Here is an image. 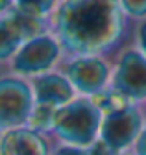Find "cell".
<instances>
[{
	"label": "cell",
	"mask_w": 146,
	"mask_h": 155,
	"mask_svg": "<svg viewBox=\"0 0 146 155\" xmlns=\"http://www.w3.org/2000/svg\"><path fill=\"white\" fill-rule=\"evenodd\" d=\"M56 113H58L56 107H52L48 104H43V102H35V105H33V109L30 113V118H28L26 124H30V129H33V131L52 129Z\"/></svg>",
	"instance_id": "8fae6325"
},
{
	"label": "cell",
	"mask_w": 146,
	"mask_h": 155,
	"mask_svg": "<svg viewBox=\"0 0 146 155\" xmlns=\"http://www.w3.org/2000/svg\"><path fill=\"white\" fill-rule=\"evenodd\" d=\"M89 155H117V153H113L111 148H109L104 140H96V142L91 144Z\"/></svg>",
	"instance_id": "2e32d148"
},
{
	"label": "cell",
	"mask_w": 146,
	"mask_h": 155,
	"mask_svg": "<svg viewBox=\"0 0 146 155\" xmlns=\"http://www.w3.org/2000/svg\"><path fill=\"white\" fill-rule=\"evenodd\" d=\"M0 155H48V144L39 131L15 127L0 135Z\"/></svg>",
	"instance_id": "52a82bcc"
},
{
	"label": "cell",
	"mask_w": 146,
	"mask_h": 155,
	"mask_svg": "<svg viewBox=\"0 0 146 155\" xmlns=\"http://www.w3.org/2000/svg\"><path fill=\"white\" fill-rule=\"evenodd\" d=\"M141 131H142V116L139 109L128 105L120 111L104 114L100 126V140H104L113 153H117L135 144Z\"/></svg>",
	"instance_id": "277c9868"
},
{
	"label": "cell",
	"mask_w": 146,
	"mask_h": 155,
	"mask_svg": "<svg viewBox=\"0 0 146 155\" xmlns=\"http://www.w3.org/2000/svg\"><path fill=\"white\" fill-rule=\"evenodd\" d=\"M93 104L100 109L102 114H109V113H115V111L128 107L130 105V98L113 87V89H102L100 92L93 94Z\"/></svg>",
	"instance_id": "30bf717a"
},
{
	"label": "cell",
	"mask_w": 146,
	"mask_h": 155,
	"mask_svg": "<svg viewBox=\"0 0 146 155\" xmlns=\"http://www.w3.org/2000/svg\"><path fill=\"white\" fill-rule=\"evenodd\" d=\"M9 2H11V0H0V9H6L9 6Z\"/></svg>",
	"instance_id": "ffe728a7"
},
{
	"label": "cell",
	"mask_w": 146,
	"mask_h": 155,
	"mask_svg": "<svg viewBox=\"0 0 146 155\" xmlns=\"http://www.w3.org/2000/svg\"><path fill=\"white\" fill-rule=\"evenodd\" d=\"M115 89L130 100L146 98V57L137 52H128L118 65Z\"/></svg>",
	"instance_id": "5b68a950"
},
{
	"label": "cell",
	"mask_w": 146,
	"mask_h": 155,
	"mask_svg": "<svg viewBox=\"0 0 146 155\" xmlns=\"http://www.w3.org/2000/svg\"><path fill=\"white\" fill-rule=\"evenodd\" d=\"M17 2H19V9L37 17L41 13H46L52 8L54 0H17Z\"/></svg>",
	"instance_id": "5bb4252c"
},
{
	"label": "cell",
	"mask_w": 146,
	"mask_h": 155,
	"mask_svg": "<svg viewBox=\"0 0 146 155\" xmlns=\"http://www.w3.org/2000/svg\"><path fill=\"white\" fill-rule=\"evenodd\" d=\"M21 41H22V35L11 18L0 21V59L11 55Z\"/></svg>",
	"instance_id": "7c38bea8"
},
{
	"label": "cell",
	"mask_w": 146,
	"mask_h": 155,
	"mask_svg": "<svg viewBox=\"0 0 146 155\" xmlns=\"http://www.w3.org/2000/svg\"><path fill=\"white\" fill-rule=\"evenodd\" d=\"M56 155H89V150H83L78 146H65V148H59Z\"/></svg>",
	"instance_id": "e0dca14e"
},
{
	"label": "cell",
	"mask_w": 146,
	"mask_h": 155,
	"mask_svg": "<svg viewBox=\"0 0 146 155\" xmlns=\"http://www.w3.org/2000/svg\"><path fill=\"white\" fill-rule=\"evenodd\" d=\"M68 80L78 91L87 94H96L105 85L107 67L95 57L80 59L68 67Z\"/></svg>",
	"instance_id": "ba28073f"
},
{
	"label": "cell",
	"mask_w": 146,
	"mask_h": 155,
	"mask_svg": "<svg viewBox=\"0 0 146 155\" xmlns=\"http://www.w3.org/2000/svg\"><path fill=\"white\" fill-rule=\"evenodd\" d=\"M58 28L65 45L76 52L105 48L120 31L117 0H67L58 13Z\"/></svg>",
	"instance_id": "6da1fadb"
},
{
	"label": "cell",
	"mask_w": 146,
	"mask_h": 155,
	"mask_svg": "<svg viewBox=\"0 0 146 155\" xmlns=\"http://www.w3.org/2000/svg\"><path fill=\"white\" fill-rule=\"evenodd\" d=\"M9 18L15 22V26L19 28L22 39L33 37V35L39 33V21H37V18H35V15H32V13H26V11L19 9V11H15Z\"/></svg>",
	"instance_id": "4fadbf2b"
},
{
	"label": "cell",
	"mask_w": 146,
	"mask_h": 155,
	"mask_svg": "<svg viewBox=\"0 0 146 155\" xmlns=\"http://www.w3.org/2000/svg\"><path fill=\"white\" fill-rule=\"evenodd\" d=\"M141 46H142V50L146 54V24L141 26Z\"/></svg>",
	"instance_id": "d6986e66"
},
{
	"label": "cell",
	"mask_w": 146,
	"mask_h": 155,
	"mask_svg": "<svg viewBox=\"0 0 146 155\" xmlns=\"http://www.w3.org/2000/svg\"><path fill=\"white\" fill-rule=\"evenodd\" d=\"M58 55V46L50 37H35L17 54L15 68L24 74H33L48 68Z\"/></svg>",
	"instance_id": "8992f818"
},
{
	"label": "cell",
	"mask_w": 146,
	"mask_h": 155,
	"mask_svg": "<svg viewBox=\"0 0 146 155\" xmlns=\"http://www.w3.org/2000/svg\"><path fill=\"white\" fill-rule=\"evenodd\" d=\"M32 89L21 81L6 78L0 80V129H15L28 122L33 109Z\"/></svg>",
	"instance_id": "3957f363"
},
{
	"label": "cell",
	"mask_w": 146,
	"mask_h": 155,
	"mask_svg": "<svg viewBox=\"0 0 146 155\" xmlns=\"http://www.w3.org/2000/svg\"><path fill=\"white\" fill-rule=\"evenodd\" d=\"M135 155H146V127L141 131V135L135 140Z\"/></svg>",
	"instance_id": "ac0fdd59"
},
{
	"label": "cell",
	"mask_w": 146,
	"mask_h": 155,
	"mask_svg": "<svg viewBox=\"0 0 146 155\" xmlns=\"http://www.w3.org/2000/svg\"><path fill=\"white\" fill-rule=\"evenodd\" d=\"M104 114L93 100H72L59 107L54 118V131L68 146L85 148L96 142Z\"/></svg>",
	"instance_id": "7a4b0ae2"
},
{
	"label": "cell",
	"mask_w": 146,
	"mask_h": 155,
	"mask_svg": "<svg viewBox=\"0 0 146 155\" xmlns=\"http://www.w3.org/2000/svg\"><path fill=\"white\" fill-rule=\"evenodd\" d=\"M35 98L37 102L48 104L52 107H63L68 102H72V85L61 76L46 74L35 80Z\"/></svg>",
	"instance_id": "9c48e42d"
},
{
	"label": "cell",
	"mask_w": 146,
	"mask_h": 155,
	"mask_svg": "<svg viewBox=\"0 0 146 155\" xmlns=\"http://www.w3.org/2000/svg\"><path fill=\"white\" fill-rule=\"evenodd\" d=\"M122 6L131 15H146V0H122Z\"/></svg>",
	"instance_id": "9a60e30c"
}]
</instances>
